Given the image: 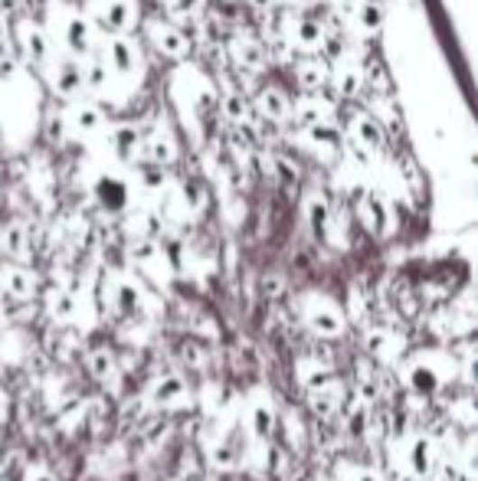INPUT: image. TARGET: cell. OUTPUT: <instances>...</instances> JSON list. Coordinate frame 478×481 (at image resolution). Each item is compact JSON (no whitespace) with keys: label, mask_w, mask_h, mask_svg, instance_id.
I'll return each instance as SVG.
<instances>
[{"label":"cell","mask_w":478,"mask_h":481,"mask_svg":"<svg viewBox=\"0 0 478 481\" xmlns=\"http://www.w3.org/2000/svg\"><path fill=\"white\" fill-rule=\"evenodd\" d=\"M282 291H285L282 275H266V279H262V295L266 298H279Z\"/></svg>","instance_id":"1f68e13d"},{"label":"cell","mask_w":478,"mask_h":481,"mask_svg":"<svg viewBox=\"0 0 478 481\" xmlns=\"http://www.w3.org/2000/svg\"><path fill=\"white\" fill-rule=\"evenodd\" d=\"M180 357H184V364L187 367H194V370H200L207 364V357H204V347L197 341H187L184 347H180Z\"/></svg>","instance_id":"f546056e"},{"label":"cell","mask_w":478,"mask_h":481,"mask_svg":"<svg viewBox=\"0 0 478 481\" xmlns=\"http://www.w3.org/2000/svg\"><path fill=\"white\" fill-rule=\"evenodd\" d=\"M148 33H151V40H154V46H158L161 53L174 56V60H180V56L190 53V40H187L180 30L168 27L164 20H154V23H148Z\"/></svg>","instance_id":"277c9868"},{"label":"cell","mask_w":478,"mask_h":481,"mask_svg":"<svg viewBox=\"0 0 478 481\" xmlns=\"http://www.w3.org/2000/svg\"><path fill=\"white\" fill-rule=\"evenodd\" d=\"M351 132H354V138L361 141L363 148L377 151L383 144V125L373 115H351Z\"/></svg>","instance_id":"8fae6325"},{"label":"cell","mask_w":478,"mask_h":481,"mask_svg":"<svg viewBox=\"0 0 478 481\" xmlns=\"http://www.w3.org/2000/svg\"><path fill=\"white\" fill-rule=\"evenodd\" d=\"M363 344H367V354H371V357H381V360L397 357V344L403 347V341H397V334L387 331V328H373V331H367Z\"/></svg>","instance_id":"4fadbf2b"},{"label":"cell","mask_w":478,"mask_h":481,"mask_svg":"<svg viewBox=\"0 0 478 481\" xmlns=\"http://www.w3.org/2000/svg\"><path fill=\"white\" fill-rule=\"evenodd\" d=\"M7 36V23H4V17H0V40Z\"/></svg>","instance_id":"74e56055"},{"label":"cell","mask_w":478,"mask_h":481,"mask_svg":"<svg viewBox=\"0 0 478 481\" xmlns=\"http://www.w3.org/2000/svg\"><path fill=\"white\" fill-rule=\"evenodd\" d=\"M295 82L305 92H318L325 82H328V62L325 60H301L295 66Z\"/></svg>","instance_id":"9c48e42d"},{"label":"cell","mask_w":478,"mask_h":481,"mask_svg":"<svg viewBox=\"0 0 478 481\" xmlns=\"http://www.w3.org/2000/svg\"><path fill=\"white\" fill-rule=\"evenodd\" d=\"M305 321H308V328L315 334H321V338H337V334L345 331V318H341V311H337L335 305H315L305 315Z\"/></svg>","instance_id":"8992f818"},{"label":"cell","mask_w":478,"mask_h":481,"mask_svg":"<svg viewBox=\"0 0 478 481\" xmlns=\"http://www.w3.org/2000/svg\"><path fill=\"white\" fill-rule=\"evenodd\" d=\"M66 43L76 56H86L92 50V30L82 17H69L66 20Z\"/></svg>","instance_id":"9a60e30c"},{"label":"cell","mask_w":478,"mask_h":481,"mask_svg":"<svg viewBox=\"0 0 478 481\" xmlns=\"http://www.w3.org/2000/svg\"><path fill=\"white\" fill-rule=\"evenodd\" d=\"M106 56H108V72H132L134 69V53H132V46L124 43V40H108L106 46Z\"/></svg>","instance_id":"e0dca14e"},{"label":"cell","mask_w":478,"mask_h":481,"mask_svg":"<svg viewBox=\"0 0 478 481\" xmlns=\"http://www.w3.org/2000/svg\"><path fill=\"white\" fill-rule=\"evenodd\" d=\"M230 56L239 69L249 72V76H259L266 69V46L249 40V36H233L230 40Z\"/></svg>","instance_id":"6da1fadb"},{"label":"cell","mask_w":478,"mask_h":481,"mask_svg":"<svg viewBox=\"0 0 478 481\" xmlns=\"http://www.w3.org/2000/svg\"><path fill=\"white\" fill-rule=\"evenodd\" d=\"M204 0H170V10L178 14V17H194L197 10H200Z\"/></svg>","instance_id":"4dcf8cb0"},{"label":"cell","mask_w":478,"mask_h":481,"mask_svg":"<svg viewBox=\"0 0 478 481\" xmlns=\"http://www.w3.org/2000/svg\"><path fill=\"white\" fill-rule=\"evenodd\" d=\"M308 223H311V233L318 239H328V227H331V213H328V203L315 197L308 203Z\"/></svg>","instance_id":"44dd1931"},{"label":"cell","mask_w":478,"mask_h":481,"mask_svg":"<svg viewBox=\"0 0 478 481\" xmlns=\"http://www.w3.org/2000/svg\"><path fill=\"white\" fill-rule=\"evenodd\" d=\"M53 82H56V92H60V96L72 98L82 88V66H76V62L66 60L60 69H56Z\"/></svg>","instance_id":"ac0fdd59"},{"label":"cell","mask_w":478,"mask_h":481,"mask_svg":"<svg viewBox=\"0 0 478 481\" xmlns=\"http://www.w3.org/2000/svg\"><path fill=\"white\" fill-rule=\"evenodd\" d=\"M285 33L289 40L295 43V50L301 53H318L321 50V40H325V30L315 17H295L285 23Z\"/></svg>","instance_id":"7a4b0ae2"},{"label":"cell","mask_w":478,"mask_h":481,"mask_svg":"<svg viewBox=\"0 0 478 481\" xmlns=\"http://www.w3.org/2000/svg\"><path fill=\"white\" fill-rule=\"evenodd\" d=\"M256 108L259 115L266 118L269 125H279L285 122L289 115H292V106H289V98L279 92V88H259V96H256Z\"/></svg>","instance_id":"ba28073f"},{"label":"cell","mask_w":478,"mask_h":481,"mask_svg":"<svg viewBox=\"0 0 478 481\" xmlns=\"http://www.w3.org/2000/svg\"><path fill=\"white\" fill-rule=\"evenodd\" d=\"M14 69H17V62L10 60V56L0 53V79H10V76H14Z\"/></svg>","instance_id":"d6a6232c"},{"label":"cell","mask_w":478,"mask_h":481,"mask_svg":"<svg viewBox=\"0 0 478 481\" xmlns=\"http://www.w3.org/2000/svg\"><path fill=\"white\" fill-rule=\"evenodd\" d=\"M223 115H226L236 128L239 125H249V102L239 96V92H226V96H223Z\"/></svg>","instance_id":"7402d4cb"},{"label":"cell","mask_w":478,"mask_h":481,"mask_svg":"<svg viewBox=\"0 0 478 481\" xmlns=\"http://www.w3.org/2000/svg\"><path fill=\"white\" fill-rule=\"evenodd\" d=\"M354 14H357V23H361L363 30H377V27H381V7H377L373 0H363V4L354 10Z\"/></svg>","instance_id":"83f0119b"},{"label":"cell","mask_w":478,"mask_h":481,"mask_svg":"<svg viewBox=\"0 0 478 481\" xmlns=\"http://www.w3.org/2000/svg\"><path fill=\"white\" fill-rule=\"evenodd\" d=\"M86 364H89V374L98 376V380H106V376L112 374V367H115V360H112V350L108 347H92L89 354H86Z\"/></svg>","instance_id":"cb8c5ba5"},{"label":"cell","mask_w":478,"mask_h":481,"mask_svg":"<svg viewBox=\"0 0 478 481\" xmlns=\"http://www.w3.org/2000/svg\"><path fill=\"white\" fill-rule=\"evenodd\" d=\"M409 468H413V475L417 478H429L436 468V446L433 439L419 436L417 446H413V452H409Z\"/></svg>","instance_id":"5bb4252c"},{"label":"cell","mask_w":478,"mask_h":481,"mask_svg":"<svg viewBox=\"0 0 478 481\" xmlns=\"http://www.w3.org/2000/svg\"><path fill=\"white\" fill-rule=\"evenodd\" d=\"M279 4H299V0H279Z\"/></svg>","instance_id":"f35d334b"},{"label":"cell","mask_w":478,"mask_h":481,"mask_svg":"<svg viewBox=\"0 0 478 481\" xmlns=\"http://www.w3.org/2000/svg\"><path fill=\"white\" fill-rule=\"evenodd\" d=\"M0 291H7L10 298L17 301H30L36 291V279L30 269H20V265H7L0 272Z\"/></svg>","instance_id":"5b68a950"},{"label":"cell","mask_w":478,"mask_h":481,"mask_svg":"<svg viewBox=\"0 0 478 481\" xmlns=\"http://www.w3.org/2000/svg\"><path fill=\"white\" fill-rule=\"evenodd\" d=\"M27 481H56L50 472H43V468H30L27 472Z\"/></svg>","instance_id":"836d02e7"},{"label":"cell","mask_w":478,"mask_h":481,"mask_svg":"<svg viewBox=\"0 0 478 481\" xmlns=\"http://www.w3.org/2000/svg\"><path fill=\"white\" fill-rule=\"evenodd\" d=\"M341 4H345L347 10H357V7H361V4H363V0H341Z\"/></svg>","instance_id":"8d00e7d4"},{"label":"cell","mask_w":478,"mask_h":481,"mask_svg":"<svg viewBox=\"0 0 478 481\" xmlns=\"http://www.w3.org/2000/svg\"><path fill=\"white\" fill-rule=\"evenodd\" d=\"M108 82V69H106V62H98L92 60L89 66H82V86H89V88H102Z\"/></svg>","instance_id":"484cf974"},{"label":"cell","mask_w":478,"mask_h":481,"mask_svg":"<svg viewBox=\"0 0 478 481\" xmlns=\"http://www.w3.org/2000/svg\"><path fill=\"white\" fill-rule=\"evenodd\" d=\"M249 4H253L256 10H269V7H272V0H249Z\"/></svg>","instance_id":"d590c367"},{"label":"cell","mask_w":478,"mask_h":481,"mask_svg":"<svg viewBox=\"0 0 478 481\" xmlns=\"http://www.w3.org/2000/svg\"><path fill=\"white\" fill-rule=\"evenodd\" d=\"M407 384H409V390H413V393L426 400V396H433L436 390L443 386V374H439V370H436L426 357H417L407 367Z\"/></svg>","instance_id":"3957f363"},{"label":"cell","mask_w":478,"mask_h":481,"mask_svg":"<svg viewBox=\"0 0 478 481\" xmlns=\"http://www.w3.org/2000/svg\"><path fill=\"white\" fill-rule=\"evenodd\" d=\"M0 295H4V291H0Z\"/></svg>","instance_id":"ab89813d"},{"label":"cell","mask_w":478,"mask_h":481,"mask_svg":"<svg viewBox=\"0 0 478 481\" xmlns=\"http://www.w3.org/2000/svg\"><path fill=\"white\" fill-rule=\"evenodd\" d=\"M17 33H20V43H23V53H27L33 62H43L46 60V36H43V30L33 27V23H20Z\"/></svg>","instance_id":"2e32d148"},{"label":"cell","mask_w":478,"mask_h":481,"mask_svg":"<svg viewBox=\"0 0 478 481\" xmlns=\"http://www.w3.org/2000/svg\"><path fill=\"white\" fill-rule=\"evenodd\" d=\"M96 17L106 23L112 33H124V30L132 27V20H134V10L128 0H102L96 10Z\"/></svg>","instance_id":"52a82bcc"},{"label":"cell","mask_w":478,"mask_h":481,"mask_svg":"<svg viewBox=\"0 0 478 481\" xmlns=\"http://www.w3.org/2000/svg\"><path fill=\"white\" fill-rule=\"evenodd\" d=\"M151 400L161 402V406H170V402H184L187 400V380L180 374H164L151 390Z\"/></svg>","instance_id":"30bf717a"},{"label":"cell","mask_w":478,"mask_h":481,"mask_svg":"<svg viewBox=\"0 0 478 481\" xmlns=\"http://www.w3.org/2000/svg\"><path fill=\"white\" fill-rule=\"evenodd\" d=\"M361 213H363V223H367V229L371 233H387L390 227V213H387V200H383L381 193H367L361 203Z\"/></svg>","instance_id":"7c38bea8"},{"label":"cell","mask_w":478,"mask_h":481,"mask_svg":"<svg viewBox=\"0 0 478 481\" xmlns=\"http://www.w3.org/2000/svg\"><path fill=\"white\" fill-rule=\"evenodd\" d=\"M351 481H381V478H377V472H357Z\"/></svg>","instance_id":"e575fe53"},{"label":"cell","mask_w":478,"mask_h":481,"mask_svg":"<svg viewBox=\"0 0 478 481\" xmlns=\"http://www.w3.org/2000/svg\"><path fill=\"white\" fill-rule=\"evenodd\" d=\"M96 193H98V203H102L106 210H122L124 207V187L118 184V180H112V177H106Z\"/></svg>","instance_id":"603a6c76"},{"label":"cell","mask_w":478,"mask_h":481,"mask_svg":"<svg viewBox=\"0 0 478 481\" xmlns=\"http://www.w3.org/2000/svg\"><path fill=\"white\" fill-rule=\"evenodd\" d=\"M72 125L79 128V132H96V128H102L106 125V118H102V112H98L92 102H82V106L72 108Z\"/></svg>","instance_id":"d6986e66"},{"label":"cell","mask_w":478,"mask_h":481,"mask_svg":"<svg viewBox=\"0 0 478 481\" xmlns=\"http://www.w3.org/2000/svg\"><path fill=\"white\" fill-rule=\"evenodd\" d=\"M50 311L56 315V321H69L72 318V295L69 291H53V295H50Z\"/></svg>","instance_id":"f1b7e54d"},{"label":"cell","mask_w":478,"mask_h":481,"mask_svg":"<svg viewBox=\"0 0 478 481\" xmlns=\"http://www.w3.org/2000/svg\"><path fill=\"white\" fill-rule=\"evenodd\" d=\"M23 229L17 227V223H10V227H4V233H0V243H4V249H7V255H23Z\"/></svg>","instance_id":"4316f807"},{"label":"cell","mask_w":478,"mask_h":481,"mask_svg":"<svg viewBox=\"0 0 478 481\" xmlns=\"http://www.w3.org/2000/svg\"><path fill=\"white\" fill-rule=\"evenodd\" d=\"M249 426H253V432H256L259 439H266L269 432L275 429V410L269 406L266 400H259L256 406H253V416H249Z\"/></svg>","instance_id":"ffe728a7"},{"label":"cell","mask_w":478,"mask_h":481,"mask_svg":"<svg viewBox=\"0 0 478 481\" xmlns=\"http://www.w3.org/2000/svg\"><path fill=\"white\" fill-rule=\"evenodd\" d=\"M361 88H363V76L357 69L337 72V92H341V98H357Z\"/></svg>","instance_id":"d4e9b609"}]
</instances>
